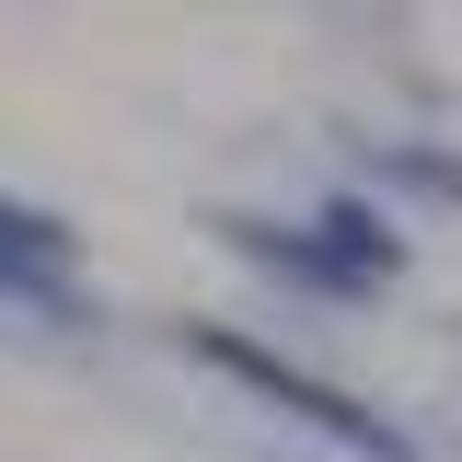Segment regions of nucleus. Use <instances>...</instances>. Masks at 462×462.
<instances>
[{
	"label": "nucleus",
	"instance_id": "f257e3e1",
	"mask_svg": "<svg viewBox=\"0 0 462 462\" xmlns=\"http://www.w3.org/2000/svg\"><path fill=\"white\" fill-rule=\"evenodd\" d=\"M185 358L197 370H220V382H243V393H266L278 416H300L312 439H336V451L358 462H428L416 439H404L382 404H358L346 382H324V370H300V358H278L266 336H231V324H185Z\"/></svg>",
	"mask_w": 462,
	"mask_h": 462
},
{
	"label": "nucleus",
	"instance_id": "f03ea898",
	"mask_svg": "<svg viewBox=\"0 0 462 462\" xmlns=\"http://www.w3.org/2000/svg\"><path fill=\"white\" fill-rule=\"evenodd\" d=\"M81 231L58 220V208H23V197H0V300H23V312H47V324H93V300H81Z\"/></svg>",
	"mask_w": 462,
	"mask_h": 462
},
{
	"label": "nucleus",
	"instance_id": "7ed1b4c3",
	"mask_svg": "<svg viewBox=\"0 0 462 462\" xmlns=\"http://www.w3.org/2000/svg\"><path fill=\"white\" fill-rule=\"evenodd\" d=\"M231 243V254H243V266H266V278H289V289H312V300H358V266H336V243H324V231H289V220H243V208H220V220H208Z\"/></svg>",
	"mask_w": 462,
	"mask_h": 462
},
{
	"label": "nucleus",
	"instance_id": "20e7f679",
	"mask_svg": "<svg viewBox=\"0 0 462 462\" xmlns=\"http://www.w3.org/2000/svg\"><path fill=\"white\" fill-rule=\"evenodd\" d=\"M312 231H324V243H336V266H358L370 289L404 266V243L382 231V208H370V197H324V208H312Z\"/></svg>",
	"mask_w": 462,
	"mask_h": 462
},
{
	"label": "nucleus",
	"instance_id": "39448f33",
	"mask_svg": "<svg viewBox=\"0 0 462 462\" xmlns=\"http://www.w3.org/2000/svg\"><path fill=\"white\" fill-rule=\"evenodd\" d=\"M370 162L393 173V185H428V197H451V208H462V151H370Z\"/></svg>",
	"mask_w": 462,
	"mask_h": 462
}]
</instances>
